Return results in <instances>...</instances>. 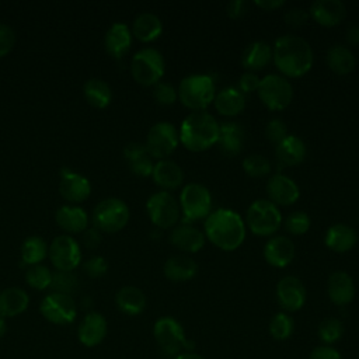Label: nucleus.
Here are the masks:
<instances>
[{
	"label": "nucleus",
	"instance_id": "29",
	"mask_svg": "<svg viewBox=\"0 0 359 359\" xmlns=\"http://www.w3.org/2000/svg\"><path fill=\"white\" fill-rule=\"evenodd\" d=\"M28 293L18 286H10L0 292V317L3 318L20 316L28 309Z\"/></svg>",
	"mask_w": 359,
	"mask_h": 359
},
{
	"label": "nucleus",
	"instance_id": "19",
	"mask_svg": "<svg viewBox=\"0 0 359 359\" xmlns=\"http://www.w3.org/2000/svg\"><path fill=\"white\" fill-rule=\"evenodd\" d=\"M205 233L192 223L181 222L175 224L168 236L170 243L184 252H198L205 245Z\"/></svg>",
	"mask_w": 359,
	"mask_h": 359
},
{
	"label": "nucleus",
	"instance_id": "44",
	"mask_svg": "<svg viewBox=\"0 0 359 359\" xmlns=\"http://www.w3.org/2000/svg\"><path fill=\"white\" fill-rule=\"evenodd\" d=\"M311 224L310 216L303 210H294L292 212L286 220H285V229L287 233L293 236H302L304 234Z\"/></svg>",
	"mask_w": 359,
	"mask_h": 359
},
{
	"label": "nucleus",
	"instance_id": "30",
	"mask_svg": "<svg viewBox=\"0 0 359 359\" xmlns=\"http://www.w3.org/2000/svg\"><path fill=\"white\" fill-rule=\"evenodd\" d=\"M55 220L60 229L72 234L81 233L88 226V215L83 208L76 205L60 206L55 213Z\"/></svg>",
	"mask_w": 359,
	"mask_h": 359
},
{
	"label": "nucleus",
	"instance_id": "8",
	"mask_svg": "<svg viewBox=\"0 0 359 359\" xmlns=\"http://www.w3.org/2000/svg\"><path fill=\"white\" fill-rule=\"evenodd\" d=\"M130 217L128 205L119 198H105L93 210V224L100 231L116 233L122 230Z\"/></svg>",
	"mask_w": 359,
	"mask_h": 359
},
{
	"label": "nucleus",
	"instance_id": "20",
	"mask_svg": "<svg viewBox=\"0 0 359 359\" xmlns=\"http://www.w3.org/2000/svg\"><path fill=\"white\" fill-rule=\"evenodd\" d=\"M294 244L286 236H273L264 245V258L265 261L276 268H283L292 262L294 258Z\"/></svg>",
	"mask_w": 359,
	"mask_h": 359
},
{
	"label": "nucleus",
	"instance_id": "5",
	"mask_svg": "<svg viewBox=\"0 0 359 359\" xmlns=\"http://www.w3.org/2000/svg\"><path fill=\"white\" fill-rule=\"evenodd\" d=\"M153 337L160 352L174 359L181 352L187 351V337L182 325L174 317H160L153 325Z\"/></svg>",
	"mask_w": 359,
	"mask_h": 359
},
{
	"label": "nucleus",
	"instance_id": "36",
	"mask_svg": "<svg viewBox=\"0 0 359 359\" xmlns=\"http://www.w3.org/2000/svg\"><path fill=\"white\" fill-rule=\"evenodd\" d=\"M325 59H327L328 67L334 73L341 76L353 72L356 66V57L353 52L348 46L341 43H335L331 48H328Z\"/></svg>",
	"mask_w": 359,
	"mask_h": 359
},
{
	"label": "nucleus",
	"instance_id": "16",
	"mask_svg": "<svg viewBox=\"0 0 359 359\" xmlns=\"http://www.w3.org/2000/svg\"><path fill=\"white\" fill-rule=\"evenodd\" d=\"M108 332V324L105 317L97 311H88L79 324L77 338L81 345L94 348L100 345Z\"/></svg>",
	"mask_w": 359,
	"mask_h": 359
},
{
	"label": "nucleus",
	"instance_id": "23",
	"mask_svg": "<svg viewBox=\"0 0 359 359\" xmlns=\"http://www.w3.org/2000/svg\"><path fill=\"white\" fill-rule=\"evenodd\" d=\"M244 140H245V132L238 122L227 121L219 125L217 144L220 151L224 156H229V157L237 156L243 150Z\"/></svg>",
	"mask_w": 359,
	"mask_h": 359
},
{
	"label": "nucleus",
	"instance_id": "46",
	"mask_svg": "<svg viewBox=\"0 0 359 359\" xmlns=\"http://www.w3.org/2000/svg\"><path fill=\"white\" fill-rule=\"evenodd\" d=\"M265 135L271 142L278 144L280 140H283L287 136V126L285 121L280 118L269 119L265 126Z\"/></svg>",
	"mask_w": 359,
	"mask_h": 359
},
{
	"label": "nucleus",
	"instance_id": "13",
	"mask_svg": "<svg viewBox=\"0 0 359 359\" xmlns=\"http://www.w3.org/2000/svg\"><path fill=\"white\" fill-rule=\"evenodd\" d=\"M39 311L46 321L55 325H67L77 317V304L69 294L50 292L42 299Z\"/></svg>",
	"mask_w": 359,
	"mask_h": 359
},
{
	"label": "nucleus",
	"instance_id": "4",
	"mask_svg": "<svg viewBox=\"0 0 359 359\" xmlns=\"http://www.w3.org/2000/svg\"><path fill=\"white\" fill-rule=\"evenodd\" d=\"M178 98L192 111H205L216 95L215 80L209 74H189L184 77L177 88Z\"/></svg>",
	"mask_w": 359,
	"mask_h": 359
},
{
	"label": "nucleus",
	"instance_id": "51",
	"mask_svg": "<svg viewBox=\"0 0 359 359\" xmlns=\"http://www.w3.org/2000/svg\"><path fill=\"white\" fill-rule=\"evenodd\" d=\"M309 359H342V356L331 345H318L311 351Z\"/></svg>",
	"mask_w": 359,
	"mask_h": 359
},
{
	"label": "nucleus",
	"instance_id": "48",
	"mask_svg": "<svg viewBox=\"0 0 359 359\" xmlns=\"http://www.w3.org/2000/svg\"><path fill=\"white\" fill-rule=\"evenodd\" d=\"M15 43V34L7 24L0 22V59L7 56Z\"/></svg>",
	"mask_w": 359,
	"mask_h": 359
},
{
	"label": "nucleus",
	"instance_id": "31",
	"mask_svg": "<svg viewBox=\"0 0 359 359\" xmlns=\"http://www.w3.org/2000/svg\"><path fill=\"white\" fill-rule=\"evenodd\" d=\"M130 32L140 42H151L161 35L163 22L157 14L143 11L135 17Z\"/></svg>",
	"mask_w": 359,
	"mask_h": 359
},
{
	"label": "nucleus",
	"instance_id": "50",
	"mask_svg": "<svg viewBox=\"0 0 359 359\" xmlns=\"http://www.w3.org/2000/svg\"><path fill=\"white\" fill-rule=\"evenodd\" d=\"M259 83H261V79L257 76V73H254V72H244V73L240 76L238 88H240L241 93H244V94L254 93V91H258Z\"/></svg>",
	"mask_w": 359,
	"mask_h": 359
},
{
	"label": "nucleus",
	"instance_id": "41",
	"mask_svg": "<svg viewBox=\"0 0 359 359\" xmlns=\"http://www.w3.org/2000/svg\"><path fill=\"white\" fill-rule=\"evenodd\" d=\"M27 283L35 290H45L50 286L52 272L45 265H31L25 272Z\"/></svg>",
	"mask_w": 359,
	"mask_h": 359
},
{
	"label": "nucleus",
	"instance_id": "28",
	"mask_svg": "<svg viewBox=\"0 0 359 359\" xmlns=\"http://www.w3.org/2000/svg\"><path fill=\"white\" fill-rule=\"evenodd\" d=\"M358 233L345 223H335L327 229L324 236L325 245L337 252H346L356 245Z\"/></svg>",
	"mask_w": 359,
	"mask_h": 359
},
{
	"label": "nucleus",
	"instance_id": "42",
	"mask_svg": "<svg viewBox=\"0 0 359 359\" xmlns=\"http://www.w3.org/2000/svg\"><path fill=\"white\" fill-rule=\"evenodd\" d=\"M77 286H79V280L73 272L56 271L55 273H52V282L49 286L52 292L72 296L77 289Z\"/></svg>",
	"mask_w": 359,
	"mask_h": 359
},
{
	"label": "nucleus",
	"instance_id": "9",
	"mask_svg": "<svg viewBox=\"0 0 359 359\" xmlns=\"http://www.w3.org/2000/svg\"><path fill=\"white\" fill-rule=\"evenodd\" d=\"M178 203L184 216L182 222L187 223L206 219L212 212L210 191L198 182H189L181 189Z\"/></svg>",
	"mask_w": 359,
	"mask_h": 359
},
{
	"label": "nucleus",
	"instance_id": "45",
	"mask_svg": "<svg viewBox=\"0 0 359 359\" xmlns=\"http://www.w3.org/2000/svg\"><path fill=\"white\" fill-rule=\"evenodd\" d=\"M153 98L160 105H171L177 101L178 93L172 84L167 81H158L153 86Z\"/></svg>",
	"mask_w": 359,
	"mask_h": 359
},
{
	"label": "nucleus",
	"instance_id": "47",
	"mask_svg": "<svg viewBox=\"0 0 359 359\" xmlns=\"http://www.w3.org/2000/svg\"><path fill=\"white\" fill-rule=\"evenodd\" d=\"M83 271L90 278H101L108 271V262L104 257L95 255L83 264Z\"/></svg>",
	"mask_w": 359,
	"mask_h": 359
},
{
	"label": "nucleus",
	"instance_id": "1",
	"mask_svg": "<svg viewBox=\"0 0 359 359\" xmlns=\"http://www.w3.org/2000/svg\"><path fill=\"white\" fill-rule=\"evenodd\" d=\"M272 59L285 77H300L311 69L314 53L304 38L285 34L276 38L272 48Z\"/></svg>",
	"mask_w": 359,
	"mask_h": 359
},
{
	"label": "nucleus",
	"instance_id": "54",
	"mask_svg": "<svg viewBox=\"0 0 359 359\" xmlns=\"http://www.w3.org/2000/svg\"><path fill=\"white\" fill-rule=\"evenodd\" d=\"M345 39L352 46L359 45V25L348 27V29L345 31Z\"/></svg>",
	"mask_w": 359,
	"mask_h": 359
},
{
	"label": "nucleus",
	"instance_id": "12",
	"mask_svg": "<svg viewBox=\"0 0 359 359\" xmlns=\"http://www.w3.org/2000/svg\"><path fill=\"white\" fill-rule=\"evenodd\" d=\"M180 143V133L177 128L167 121L154 123L146 136V149L153 158L164 160L170 156Z\"/></svg>",
	"mask_w": 359,
	"mask_h": 359
},
{
	"label": "nucleus",
	"instance_id": "11",
	"mask_svg": "<svg viewBox=\"0 0 359 359\" xmlns=\"http://www.w3.org/2000/svg\"><path fill=\"white\" fill-rule=\"evenodd\" d=\"M257 93L262 104L272 111L285 109L293 98V87L290 81L285 76L276 73L266 74L261 79Z\"/></svg>",
	"mask_w": 359,
	"mask_h": 359
},
{
	"label": "nucleus",
	"instance_id": "57",
	"mask_svg": "<svg viewBox=\"0 0 359 359\" xmlns=\"http://www.w3.org/2000/svg\"><path fill=\"white\" fill-rule=\"evenodd\" d=\"M6 332H7V321H6V318L0 317V338H3L6 335Z\"/></svg>",
	"mask_w": 359,
	"mask_h": 359
},
{
	"label": "nucleus",
	"instance_id": "26",
	"mask_svg": "<svg viewBox=\"0 0 359 359\" xmlns=\"http://www.w3.org/2000/svg\"><path fill=\"white\" fill-rule=\"evenodd\" d=\"M163 273L171 282H187L198 273V264L187 254L171 255L164 262Z\"/></svg>",
	"mask_w": 359,
	"mask_h": 359
},
{
	"label": "nucleus",
	"instance_id": "53",
	"mask_svg": "<svg viewBox=\"0 0 359 359\" xmlns=\"http://www.w3.org/2000/svg\"><path fill=\"white\" fill-rule=\"evenodd\" d=\"M102 237H101V231L98 229H95L94 226L84 230V234H83V244L87 247V248H97L101 243Z\"/></svg>",
	"mask_w": 359,
	"mask_h": 359
},
{
	"label": "nucleus",
	"instance_id": "24",
	"mask_svg": "<svg viewBox=\"0 0 359 359\" xmlns=\"http://www.w3.org/2000/svg\"><path fill=\"white\" fill-rule=\"evenodd\" d=\"M132 45V32L123 22L112 24L104 36V48L114 59H121L128 53Z\"/></svg>",
	"mask_w": 359,
	"mask_h": 359
},
{
	"label": "nucleus",
	"instance_id": "22",
	"mask_svg": "<svg viewBox=\"0 0 359 359\" xmlns=\"http://www.w3.org/2000/svg\"><path fill=\"white\" fill-rule=\"evenodd\" d=\"M355 282L345 271H335L330 275L327 283V293L330 300L337 306H346L355 297Z\"/></svg>",
	"mask_w": 359,
	"mask_h": 359
},
{
	"label": "nucleus",
	"instance_id": "3",
	"mask_svg": "<svg viewBox=\"0 0 359 359\" xmlns=\"http://www.w3.org/2000/svg\"><path fill=\"white\" fill-rule=\"evenodd\" d=\"M180 142L191 151H203L217 143L219 123L206 111H194L181 122Z\"/></svg>",
	"mask_w": 359,
	"mask_h": 359
},
{
	"label": "nucleus",
	"instance_id": "34",
	"mask_svg": "<svg viewBox=\"0 0 359 359\" xmlns=\"http://www.w3.org/2000/svg\"><path fill=\"white\" fill-rule=\"evenodd\" d=\"M306 153H307L306 143L294 135H287L275 147L276 158L283 165H297V164H300L304 160Z\"/></svg>",
	"mask_w": 359,
	"mask_h": 359
},
{
	"label": "nucleus",
	"instance_id": "27",
	"mask_svg": "<svg viewBox=\"0 0 359 359\" xmlns=\"http://www.w3.org/2000/svg\"><path fill=\"white\" fill-rule=\"evenodd\" d=\"M151 177H153V181L163 191H170V189L178 188L182 184L184 171L175 161L164 158V160H157V163H154Z\"/></svg>",
	"mask_w": 359,
	"mask_h": 359
},
{
	"label": "nucleus",
	"instance_id": "39",
	"mask_svg": "<svg viewBox=\"0 0 359 359\" xmlns=\"http://www.w3.org/2000/svg\"><path fill=\"white\" fill-rule=\"evenodd\" d=\"M268 328H269V334L273 339L285 341L292 337V334L294 331V321L287 313L279 311L272 316Z\"/></svg>",
	"mask_w": 359,
	"mask_h": 359
},
{
	"label": "nucleus",
	"instance_id": "35",
	"mask_svg": "<svg viewBox=\"0 0 359 359\" xmlns=\"http://www.w3.org/2000/svg\"><path fill=\"white\" fill-rule=\"evenodd\" d=\"M115 304L119 311L128 316L140 314L147 304L146 294L136 286H123L115 294Z\"/></svg>",
	"mask_w": 359,
	"mask_h": 359
},
{
	"label": "nucleus",
	"instance_id": "32",
	"mask_svg": "<svg viewBox=\"0 0 359 359\" xmlns=\"http://www.w3.org/2000/svg\"><path fill=\"white\" fill-rule=\"evenodd\" d=\"M215 108L226 116H236L245 108V94L238 87H224L216 93Z\"/></svg>",
	"mask_w": 359,
	"mask_h": 359
},
{
	"label": "nucleus",
	"instance_id": "25",
	"mask_svg": "<svg viewBox=\"0 0 359 359\" xmlns=\"http://www.w3.org/2000/svg\"><path fill=\"white\" fill-rule=\"evenodd\" d=\"M123 158L133 174L139 177L151 175L154 161L143 143H139V142L128 143L123 149Z\"/></svg>",
	"mask_w": 359,
	"mask_h": 359
},
{
	"label": "nucleus",
	"instance_id": "55",
	"mask_svg": "<svg viewBox=\"0 0 359 359\" xmlns=\"http://www.w3.org/2000/svg\"><path fill=\"white\" fill-rule=\"evenodd\" d=\"M255 4L266 11H272V10L280 8L285 4V1L283 0H257Z\"/></svg>",
	"mask_w": 359,
	"mask_h": 359
},
{
	"label": "nucleus",
	"instance_id": "7",
	"mask_svg": "<svg viewBox=\"0 0 359 359\" xmlns=\"http://www.w3.org/2000/svg\"><path fill=\"white\" fill-rule=\"evenodd\" d=\"M164 70V57L154 48H143L137 50L130 62L132 77L142 86H154L161 81Z\"/></svg>",
	"mask_w": 359,
	"mask_h": 359
},
{
	"label": "nucleus",
	"instance_id": "2",
	"mask_svg": "<svg viewBox=\"0 0 359 359\" xmlns=\"http://www.w3.org/2000/svg\"><path fill=\"white\" fill-rule=\"evenodd\" d=\"M205 237L223 251L237 250L245 238V222L233 209L219 208L205 219Z\"/></svg>",
	"mask_w": 359,
	"mask_h": 359
},
{
	"label": "nucleus",
	"instance_id": "14",
	"mask_svg": "<svg viewBox=\"0 0 359 359\" xmlns=\"http://www.w3.org/2000/svg\"><path fill=\"white\" fill-rule=\"evenodd\" d=\"M48 255L56 271L73 272V269H76L81 261V250L79 243L67 234L57 236L52 240L48 248Z\"/></svg>",
	"mask_w": 359,
	"mask_h": 359
},
{
	"label": "nucleus",
	"instance_id": "33",
	"mask_svg": "<svg viewBox=\"0 0 359 359\" xmlns=\"http://www.w3.org/2000/svg\"><path fill=\"white\" fill-rule=\"evenodd\" d=\"M272 59V46L265 41H254L245 46L241 55V65L247 72L264 69Z\"/></svg>",
	"mask_w": 359,
	"mask_h": 359
},
{
	"label": "nucleus",
	"instance_id": "21",
	"mask_svg": "<svg viewBox=\"0 0 359 359\" xmlns=\"http://www.w3.org/2000/svg\"><path fill=\"white\" fill-rule=\"evenodd\" d=\"M310 17L323 27H335L346 15V6L341 0H316L309 10Z\"/></svg>",
	"mask_w": 359,
	"mask_h": 359
},
{
	"label": "nucleus",
	"instance_id": "43",
	"mask_svg": "<svg viewBox=\"0 0 359 359\" xmlns=\"http://www.w3.org/2000/svg\"><path fill=\"white\" fill-rule=\"evenodd\" d=\"M243 170L247 175L259 178L266 175L271 171V163L269 160L262 154H250L243 160Z\"/></svg>",
	"mask_w": 359,
	"mask_h": 359
},
{
	"label": "nucleus",
	"instance_id": "56",
	"mask_svg": "<svg viewBox=\"0 0 359 359\" xmlns=\"http://www.w3.org/2000/svg\"><path fill=\"white\" fill-rule=\"evenodd\" d=\"M174 359H205L202 355L191 352V351H184L180 355H177Z\"/></svg>",
	"mask_w": 359,
	"mask_h": 359
},
{
	"label": "nucleus",
	"instance_id": "37",
	"mask_svg": "<svg viewBox=\"0 0 359 359\" xmlns=\"http://www.w3.org/2000/svg\"><path fill=\"white\" fill-rule=\"evenodd\" d=\"M83 94L86 101L98 109L107 108L112 101V90L108 83L101 79H90L84 83Z\"/></svg>",
	"mask_w": 359,
	"mask_h": 359
},
{
	"label": "nucleus",
	"instance_id": "52",
	"mask_svg": "<svg viewBox=\"0 0 359 359\" xmlns=\"http://www.w3.org/2000/svg\"><path fill=\"white\" fill-rule=\"evenodd\" d=\"M248 10V3L245 0H231L226 4V14L230 18H240Z\"/></svg>",
	"mask_w": 359,
	"mask_h": 359
},
{
	"label": "nucleus",
	"instance_id": "17",
	"mask_svg": "<svg viewBox=\"0 0 359 359\" xmlns=\"http://www.w3.org/2000/svg\"><path fill=\"white\" fill-rule=\"evenodd\" d=\"M62 178L59 184V192L62 198L72 203H79L86 201L91 194V184L90 181L69 168H62Z\"/></svg>",
	"mask_w": 359,
	"mask_h": 359
},
{
	"label": "nucleus",
	"instance_id": "40",
	"mask_svg": "<svg viewBox=\"0 0 359 359\" xmlns=\"http://www.w3.org/2000/svg\"><path fill=\"white\" fill-rule=\"evenodd\" d=\"M318 338L323 345H334L344 335V324L335 317H327L318 324Z\"/></svg>",
	"mask_w": 359,
	"mask_h": 359
},
{
	"label": "nucleus",
	"instance_id": "10",
	"mask_svg": "<svg viewBox=\"0 0 359 359\" xmlns=\"http://www.w3.org/2000/svg\"><path fill=\"white\" fill-rule=\"evenodd\" d=\"M146 210L150 222L158 229H172L181 216L180 203L168 191L151 194L146 202Z\"/></svg>",
	"mask_w": 359,
	"mask_h": 359
},
{
	"label": "nucleus",
	"instance_id": "6",
	"mask_svg": "<svg viewBox=\"0 0 359 359\" xmlns=\"http://www.w3.org/2000/svg\"><path fill=\"white\" fill-rule=\"evenodd\" d=\"M282 224L279 208L269 199L254 201L245 213V226L255 236H272Z\"/></svg>",
	"mask_w": 359,
	"mask_h": 359
},
{
	"label": "nucleus",
	"instance_id": "18",
	"mask_svg": "<svg viewBox=\"0 0 359 359\" xmlns=\"http://www.w3.org/2000/svg\"><path fill=\"white\" fill-rule=\"evenodd\" d=\"M266 194L269 196V201L278 205H292L294 203L300 196L299 185L287 175L278 172L273 174L268 182H266Z\"/></svg>",
	"mask_w": 359,
	"mask_h": 359
},
{
	"label": "nucleus",
	"instance_id": "49",
	"mask_svg": "<svg viewBox=\"0 0 359 359\" xmlns=\"http://www.w3.org/2000/svg\"><path fill=\"white\" fill-rule=\"evenodd\" d=\"M310 14L303 7H290L283 13V20L289 27H302L307 20Z\"/></svg>",
	"mask_w": 359,
	"mask_h": 359
},
{
	"label": "nucleus",
	"instance_id": "15",
	"mask_svg": "<svg viewBox=\"0 0 359 359\" xmlns=\"http://www.w3.org/2000/svg\"><path fill=\"white\" fill-rule=\"evenodd\" d=\"M276 299L285 313H293L304 306L307 292L299 278L286 275L276 285Z\"/></svg>",
	"mask_w": 359,
	"mask_h": 359
},
{
	"label": "nucleus",
	"instance_id": "38",
	"mask_svg": "<svg viewBox=\"0 0 359 359\" xmlns=\"http://www.w3.org/2000/svg\"><path fill=\"white\" fill-rule=\"evenodd\" d=\"M48 244L39 236H29L21 245V259L25 265H38L48 255Z\"/></svg>",
	"mask_w": 359,
	"mask_h": 359
}]
</instances>
